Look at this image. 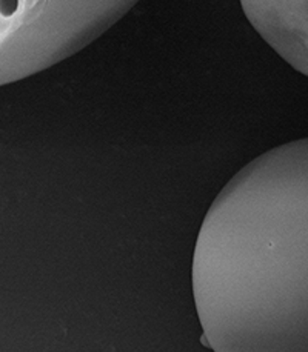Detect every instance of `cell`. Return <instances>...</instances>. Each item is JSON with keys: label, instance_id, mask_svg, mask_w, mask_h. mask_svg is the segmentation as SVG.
<instances>
[{"label": "cell", "instance_id": "1", "mask_svg": "<svg viewBox=\"0 0 308 352\" xmlns=\"http://www.w3.org/2000/svg\"><path fill=\"white\" fill-rule=\"evenodd\" d=\"M19 10V0H0V16L12 17Z\"/></svg>", "mask_w": 308, "mask_h": 352}]
</instances>
